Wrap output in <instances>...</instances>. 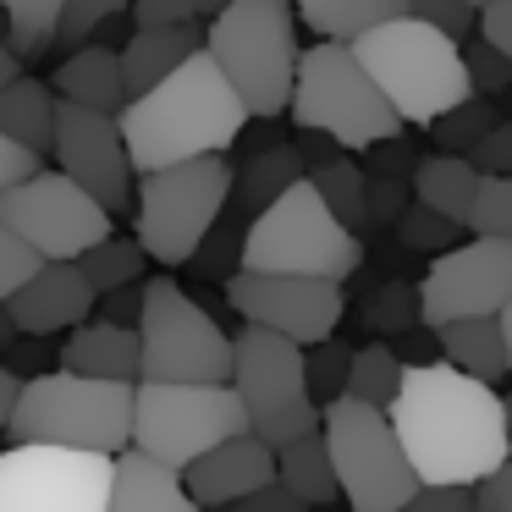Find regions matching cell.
I'll return each mask as SVG.
<instances>
[{"label": "cell", "instance_id": "obj_28", "mask_svg": "<svg viewBox=\"0 0 512 512\" xmlns=\"http://www.w3.org/2000/svg\"><path fill=\"white\" fill-rule=\"evenodd\" d=\"M276 485L287 490L292 501H303L309 512H314V507H331V501H342V490H336V474H331V452H325L320 430L276 452Z\"/></svg>", "mask_w": 512, "mask_h": 512}, {"label": "cell", "instance_id": "obj_52", "mask_svg": "<svg viewBox=\"0 0 512 512\" xmlns=\"http://www.w3.org/2000/svg\"><path fill=\"white\" fill-rule=\"evenodd\" d=\"M386 347L397 353V364H402V369H413V364H435V331H424V325L402 331L397 342H386Z\"/></svg>", "mask_w": 512, "mask_h": 512}, {"label": "cell", "instance_id": "obj_3", "mask_svg": "<svg viewBox=\"0 0 512 512\" xmlns=\"http://www.w3.org/2000/svg\"><path fill=\"white\" fill-rule=\"evenodd\" d=\"M12 446H56V452L122 457L133 446V386L116 380H83L67 369H50L23 380L6 419Z\"/></svg>", "mask_w": 512, "mask_h": 512}, {"label": "cell", "instance_id": "obj_12", "mask_svg": "<svg viewBox=\"0 0 512 512\" xmlns=\"http://www.w3.org/2000/svg\"><path fill=\"white\" fill-rule=\"evenodd\" d=\"M248 435L232 386H133V446L127 452L182 474L204 452Z\"/></svg>", "mask_w": 512, "mask_h": 512}, {"label": "cell", "instance_id": "obj_18", "mask_svg": "<svg viewBox=\"0 0 512 512\" xmlns=\"http://www.w3.org/2000/svg\"><path fill=\"white\" fill-rule=\"evenodd\" d=\"M94 287L83 281L78 265H39L23 287L6 298V320L17 336L28 342H50V336H67L78 325L94 320Z\"/></svg>", "mask_w": 512, "mask_h": 512}, {"label": "cell", "instance_id": "obj_43", "mask_svg": "<svg viewBox=\"0 0 512 512\" xmlns=\"http://www.w3.org/2000/svg\"><path fill=\"white\" fill-rule=\"evenodd\" d=\"M463 72H468L474 100H496V94L512 89V61H501L496 50H485L479 39H468V45H463Z\"/></svg>", "mask_w": 512, "mask_h": 512}, {"label": "cell", "instance_id": "obj_44", "mask_svg": "<svg viewBox=\"0 0 512 512\" xmlns=\"http://www.w3.org/2000/svg\"><path fill=\"white\" fill-rule=\"evenodd\" d=\"M413 166H419V149L408 144V138H386V144H369L364 149V177L369 182H408Z\"/></svg>", "mask_w": 512, "mask_h": 512}, {"label": "cell", "instance_id": "obj_37", "mask_svg": "<svg viewBox=\"0 0 512 512\" xmlns=\"http://www.w3.org/2000/svg\"><path fill=\"white\" fill-rule=\"evenodd\" d=\"M463 232L490 237V243H512V177H479L474 210H468Z\"/></svg>", "mask_w": 512, "mask_h": 512}, {"label": "cell", "instance_id": "obj_50", "mask_svg": "<svg viewBox=\"0 0 512 512\" xmlns=\"http://www.w3.org/2000/svg\"><path fill=\"white\" fill-rule=\"evenodd\" d=\"M402 512H474V490H446V485H419Z\"/></svg>", "mask_w": 512, "mask_h": 512}, {"label": "cell", "instance_id": "obj_32", "mask_svg": "<svg viewBox=\"0 0 512 512\" xmlns=\"http://www.w3.org/2000/svg\"><path fill=\"white\" fill-rule=\"evenodd\" d=\"M303 182L320 193V204L336 215V226L358 237V226H364V171H358V160L336 155V160H325V166H309Z\"/></svg>", "mask_w": 512, "mask_h": 512}, {"label": "cell", "instance_id": "obj_24", "mask_svg": "<svg viewBox=\"0 0 512 512\" xmlns=\"http://www.w3.org/2000/svg\"><path fill=\"white\" fill-rule=\"evenodd\" d=\"M298 182H303L298 149L292 144H265L232 171V199H226V210H232L237 221H254V215H265L270 204H276L287 188H298Z\"/></svg>", "mask_w": 512, "mask_h": 512}, {"label": "cell", "instance_id": "obj_29", "mask_svg": "<svg viewBox=\"0 0 512 512\" xmlns=\"http://www.w3.org/2000/svg\"><path fill=\"white\" fill-rule=\"evenodd\" d=\"M397 17H408V0H331V6L298 17V23H309L314 39L353 45V39H364L369 28H386V23H397Z\"/></svg>", "mask_w": 512, "mask_h": 512}, {"label": "cell", "instance_id": "obj_47", "mask_svg": "<svg viewBox=\"0 0 512 512\" xmlns=\"http://www.w3.org/2000/svg\"><path fill=\"white\" fill-rule=\"evenodd\" d=\"M474 39L485 50H496L501 61H512V0H490L485 12L474 17Z\"/></svg>", "mask_w": 512, "mask_h": 512}, {"label": "cell", "instance_id": "obj_26", "mask_svg": "<svg viewBox=\"0 0 512 512\" xmlns=\"http://www.w3.org/2000/svg\"><path fill=\"white\" fill-rule=\"evenodd\" d=\"M413 204L452 226H468V210H474V193H479V171L468 166L463 155H419L413 166Z\"/></svg>", "mask_w": 512, "mask_h": 512}, {"label": "cell", "instance_id": "obj_62", "mask_svg": "<svg viewBox=\"0 0 512 512\" xmlns=\"http://www.w3.org/2000/svg\"><path fill=\"white\" fill-rule=\"evenodd\" d=\"M507 116H512V89H507Z\"/></svg>", "mask_w": 512, "mask_h": 512}, {"label": "cell", "instance_id": "obj_60", "mask_svg": "<svg viewBox=\"0 0 512 512\" xmlns=\"http://www.w3.org/2000/svg\"><path fill=\"white\" fill-rule=\"evenodd\" d=\"M501 419H507V452H512V397H501Z\"/></svg>", "mask_w": 512, "mask_h": 512}, {"label": "cell", "instance_id": "obj_22", "mask_svg": "<svg viewBox=\"0 0 512 512\" xmlns=\"http://www.w3.org/2000/svg\"><path fill=\"white\" fill-rule=\"evenodd\" d=\"M56 94L61 105H83V111H100V116H116L127 105V89H122V61H116L111 45H83L72 56H61L56 67Z\"/></svg>", "mask_w": 512, "mask_h": 512}, {"label": "cell", "instance_id": "obj_7", "mask_svg": "<svg viewBox=\"0 0 512 512\" xmlns=\"http://www.w3.org/2000/svg\"><path fill=\"white\" fill-rule=\"evenodd\" d=\"M287 116L298 122V133H320L336 149H358L402 138V122L391 116V105L380 100V89L364 78V67L353 61L347 45L314 39L309 50H298V78H292Z\"/></svg>", "mask_w": 512, "mask_h": 512}, {"label": "cell", "instance_id": "obj_4", "mask_svg": "<svg viewBox=\"0 0 512 512\" xmlns=\"http://www.w3.org/2000/svg\"><path fill=\"white\" fill-rule=\"evenodd\" d=\"M353 61L364 67V78L380 89V100L391 105L402 127H435L446 111H457L463 100H474L463 72V45L441 39L435 28L397 17L386 28H369L364 39H353Z\"/></svg>", "mask_w": 512, "mask_h": 512}, {"label": "cell", "instance_id": "obj_11", "mask_svg": "<svg viewBox=\"0 0 512 512\" xmlns=\"http://www.w3.org/2000/svg\"><path fill=\"white\" fill-rule=\"evenodd\" d=\"M320 441L331 452V474L347 512H402L413 501L419 479H413L386 413L336 397L320 408Z\"/></svg>", "mask_w": 512, "mask_h": 512}, {"label": "cell", "instance_id": "obj_46", "mask_svg": "<svg viewBox=\"0 0 512 512\" xmlns=\"http://www.w3.org/2000/svg\"><path fill=\"white\" fill-rule=\"evenodd\" d=\"M463 160L479 171V177H512V116H501V122L490 127Z\"/></svg>", "mask_w": 512, "mask_h": 512}, {"label": "cell", "instance_id": "obj_48", "mask_svg": "<svg viewBox=\"0 0 512 512\" xmlns=\"http://www.w3.org/2000/svg\"><path fill=\"white\" fill-rule=\"evenodd\" d=\"M34 270H39V259L28 254V248L17 243L12 232H6V226H0V303L12 298V292L23 287V281L34 276Z\"/></svg>", "mask_w": 512, "mask_h": 512}, {"label": "cell", "instance_id": "obj_8", "mask_svg": "<svg viewBox=\"0 0 512 512\" xmlns=\"http://www.w3.org/2000/svg\"><path fill=\"white\" fill-rule=\"evenodd\" d=\"M133 331L138 386H226L232 380V336L171 276L144 281V314Z\"/></svg>", "mask_w": 512, "mask_h": 512}, {"label": "cell", "instance_id": "obj_25", "mask_svg": "<svg viewBox=\"0 0 512 512\" xmlns=\"http://www.w3.org/2000/svg\"><path fill=\"white\" fill-rule=\"evenodd\" d=\"M435 353L441 364H452L457 375L479 380V386L496 391L501 380H512L507 369V342H501V325L496 320H452L435 331Z\"/></svg>", "mask_w": 512, "mask_h": 512}, {"label": "cell", "instance_id": "obj_39", "mask_svg": "<svg viewBox=\"0 0 512 512\" xmlns=\"http://www.w3.org/2000/svg\"><path fill=\"white\" fill-rule=\"evenodd\" d=\"M391 232H397V243L408 248V254L441 259V254H452V248H457L463 226H452V221H441V215H430V210H419V204H408V210H402V221L391 226Z\"/></svg>", "mask_w": 512, "mask_h": 512}, {"label": "cell", "instance_id": "obj_36", "mask_svg": "<svg viewBox=\"0 0 512 512\" xmlns=\"http://www.w3.org/2000/svg\"><path fill=\"white\" fill-rule=\"evenodd\" d=\"M358 320H364L369 331H380V336L413 331V325H419V287H413V281H386L375 298L358 303Z\"/></svg>", "mask_w": 512, "mask_h": 512}, {"label": "cell", "instance_id": "obj_53", "mask_svg": "<svg viewBox=\"0 0 512 512\" xmlns=\"http://www.w3.org/2000/svg\"><path fill=\"white\" fill-rule=\"evenodd\" d=\"M226 512H309V507H303V501H292L287 490H281L276 479H270L265 490H254V496H243L237 507H226Z\"/></svg>", "mask_w": 512, "mask_h": 512}, {"label": "cell", "instance_id": "obj_31", "mask_svg": "<svg viewBox=\"0 0 512 512\" xmlns=\"http://www.w3.org/2000/svg\"><path fill=\"white\" fill-rule=\"evenodd\" d=\"M397 386H402V364L386 342H369L347 358V386H342L347 402H364V408L386 413L397 402Z\"/></svg>", "mask_w": 512, "mask_h": 512}, {"label": "cell", "instance_id": "obj_42", "mask_svg": "<svg viewBox=\"0 0 512 512\" xmlns=\"http://www.w3.org/2000/svg\"><path fill=\"white\" fill-rule=\"evenodd\" d=\"M408 17L424 28H435L441 39H452V45H468L474 39V6H463V0H408Z\"/></svg>", "mask_w": 512, "mask_h": 512}, {"label": "cell", "instance_id": "obj_34", "mask_svg": "<svg viewBox=\"0 0 512 512\" xmlns=\"http://www.w3.org/2000/svg\"><path fill=\"white\" fill-rule=\"evenodd\" d=\"M127 6H133V0H67V6H61V23H56L50 50L72 56V50L94 45V34H100L105 23H116V17H127Z\"/></svg>", "mask_w": 512, "mask_h": 512}, {"label": "cell", "instance_id": "obj_13", "mask_svg": "<svg viewBox=\"0 0 512 512\" xmlns=\"http://www.w3.org/2000/svg\"><path fill=\"white\" fill-rule=\"evenodd\" d=\"M0 226L39 265H78L94 243L111 237V215L83 188H72L61 171H45V166L0 193Z\"/></svg>", "mask_w": 512, "mask_h": 512}, {"label": "cell", "instance_id": "obj_40", "mask_svg": "<svg viewBox=\"0 0 512 512\" xmlns=\"http://www.w3.org/2000/svg\"><path fill=\"white\" fill-rule=\"evenodd\" d=\"M232 0H133L138 28H199V17H221Z\"/></svg>", "mask_w": 512, "mask_h": 512}, {"label": "cell", "instance_id": "obj_20", "mask_svg": "<svg viewBox=\"0 0 512 512\" xmlns=\"http://www.w3.org/2000/svg\"><path fill=\"white\" fill-rule=\"evenodd\" d=\"M199 50H204V28H133V34L122 39V50H116L127 100H138V94H149L155 83H166L171 72L188 56H199Z\"/></svg>", "mask_w": 512, "mask_h": 512}, {"label": "cell", "instance_id": "obj_56", "mask_svg": "<svg viewBox=\"0 0 512 512\" xmlns=\"http://www.w3.org/2000/svg\"><path fill=\"white\" fill-rule=\"evenodd\" d=\"M17 78H23V61H17V56H12V50L0 45V89H12V83H17Z\"/></svg>", "mask_w": 512, "mask_h": 512}, {"label": "cell", "instance_id": "obj_55", "mask_svg": "<svg viewBox=\"0 0 512 512\" xmlns=\"http://www.w3.org/2000/svg\"><path fill=\"white\" fill-rule=\"evenodd\" d=\"M12 402H17V380L0 369V435H6V419H12Z\"/></svg>", "mask_w": 512, "mask_h": 512}, {"label": "cell", "instance_id": "obj_35", "mask_svg": "<svg viewBox=\"0 0 512 512\" xmlns=\"http://www.w3.org/2000/svg\"><path fill=\"white\" fill-rule=\"evenodd\" d=\"M496 122H501L496 100H463L457 111H446L441 122H435V155H468Z\"/></svg>", "mask_w": 512, "mask_h": 512}, {"label": "cell", "instance_id": "obj_54", "mask_svg": "<svg viewBox=\"0 0 512 512\" xmlns=\"http://www.w3.org/2000/svg\"><path fill=\"white\" fill-rule=\"evenodd\" d=\"M39 171V155H28V149H17L12 138H0V193L12 188V182L34 177Z\"/></svg>", "mask_w": 512, "mask_h": 512}, {"label": "cell", "instance_id": "obj_51", "mask_svg": "<svg viewBox=\"0 0 512 512\" xmlns=\"http://www.w3.org/2000/svg\"><path fill=\"white\" fill-rule=\"evenodd\" d=\"M474 512H512V457L474 485Z\"/></svg>", "mask_w": 512, "mask_h": 512}, {"label": "cell", "instance_id": "obj_23", "mask_svg": "<svg viewBox=\"0 0 512 512\" xmlns=\"http://www.w3.org/2000/svg\"><path fill=\"white\" fill-rule=\"evenodd\" d=\"M105 512H199L182 490V474L149 463L138 452L111 457V501Z\"/></svg>", "mask_w": 512, "mask_h": 512}, {"label": "cell", "instance_id": "obj_2", "mask_svg": "<svg viewBox=\"0 0 512 512\" xmlns=\"http://www.w3.org/2000/svg\"><path fill=\"white\" fill-rule=\"evenodd\" d=\"M243 127V100L204 50L182 61L166 83H155L149 94H138L116 111V133H122L133 177L188 166V160H221L243 138Z\"/></svg>", "mask_w": 512, "mask_h": 512}, {"label": "cell", "instance_id": "obj_30", "mask_svg": "<svg viewBox=\"0 0 512 512\" xmlns=\"http://www.w3.org/2000/svg\"><path fill=\"white\" fill-rule=\"evenodd\" d=\"M67 0H0V45L17 61H34L50 50Z\"/></svg>", "mask_w": 512, "mask_h": 512}, {"label": "cell", "instance_id": "obj_45", "mask_svg": "<svg viewBox=\"0 0 512 512\" xmlns=\"http://www.w3.org/2000/svg\"><path fill=\"white\" fill-rule=\"evenodd\" d=\"M408 204H413L408 182H369V177H364V226H358V232H380V226H397Z\"/></svg>", "mask_w": 512, "mask_h": 512}, {"label": "cell", "instance_id": "obj_19", "mask_svg": "<svg viewBox=\"0 0 512 512\" xmlns=\"http://www.w3.org/2000/svg\"><path fill=\"white\" fill-rule=\"evenodd\" d=\"M270 479H276V452H270V446H259L254 435H237V441L215 446V452L199 457V463L182 468V490H188V501L199 512L237 507L243 496L265 490Z\"/></svg>", "mask_w": 512, "mask_h": 512}, {"label": "cell", "instance_id": "obj_15", "mask_svg": "<svg viewBox=\"0 0 512 512\" xmlns=\"http://www.w3.org/2000/svg\"><path fill=\"white\" fill-rule=\"evenodd\" d=\"M512 292V243H457L419 281V325L441 331L452 320H496Z\"/></svg>", "mask_w": 512, "mask_h": 512}, {"label": "cell", "instance_id": "obj_61", "mask_svg": "<svg viewBox=\"0 0 512 512\" xmlns=\"http://www.w3.org/2000/svg\"><path fill=\"white\" fill-rule=\"evenodd\" d=\"M463 6H474V12H485V6H490V0H463Z\"/></svg>", "mask_w": 512, "mask_h": 512}, {"label": "cell", "instance_id": "obj_59", "mask_svg": "<svg viewBox=\"0 0 512 512\" xmlns=\"http://www.w3.org/2000/svg\"><path fill=\"white\" fill-rule=\"evenodd\" d=\"M17 342V331H12V320H6V303H0V347H12Z\"/></svg>", "mask_w": 512, "mask_h": 512}, {"label": "cell", "instance_id": "obj_57", "mask_svg": "<svg viewBox=\"0 0 512 512\" xmlns=\"http://www.w3.org/2000/svg\"><path fill=\"white\" fill-rule=\"evenodd\" d=\"M496 325H501V342H507V369H512V292H507V303H501Z\"/></svg>", "mask_w": 512, "mask_h": 512}, {"label": "cell", "instance_id": "obj_17", "mask_svg": "<svg viewBox=\"0 0 512 512\" xmlns=\"http://www.w3.org/2000/svg\"><path fill=\"white\" fill-rule=\"evenodd\" d=\"M56 171L83 188L105 215H122L133 210V166H127V149L122 133H116V116L100 111H83V105H56Z\"/></svg>", "mask_w": 512, "mask_h": 512}, {"label": "cell", "instance_id": "obj_6", "mask_svg": "<svg viewBox=\"0 0 512 512\" xmlns=\"http://www.w3.org/2000/svg\"><path fill=\"white\" fill-rule=\"evenodd\" d=\"M358 265H364L358 237L336 226V215L320 204L309 182L287 188L265 215L248 221L243 259H237V270H248V276H303L331 281V287H342Z\"/></svg>", "mask_w": 512, "mask_h": 512}, {"label": "cell", "instance_id": "obj_49", "mask_svg": "<svg viewBox=\"0 0 512 512\" xmlns=\"http://www.w3.org/2000/svg\"><path fill=\"white\" fill-rule=\"evenodd\" d=\"M94 309H100V325H122V331H133L138 314H144V281H138V287H122V292H105Z\"/></svg>", "mask_w": 512, "mask_h": 512}, {"label": "cell", "instance_id": "obj_33", "mask_svg": "<svg viewBox=\"0 0 512 512\" xmlns=\"http://www.w3.org/2000/svg\"><path fill=\"white\" fill-rule=\"evenodd\" d=\"M144 248L133 243V237H105V243H94L89 254L78 259V270H83V281L94 287V298H105V292H122V287H138V281H149L144 276Z\"/></svg>", "mask_w": 512, "mask_h": 512}, {"label": "cell", "instance_id": "obj_38", "mask_svg": "<svg viewBox=\"0 0 512 512\" xmlns=\"http://www.w3.org/2000/svg\"><path fill=\"white\" fill-rule=\"evenodd\" d=\"M347 358H353V347H342L336 336L303 353V386H309V402H314V408H325V402L342 397V386H347Z\"/></svg>", "mask_w": 512, "mask_h": 512}, {"label": "cell", "instance_id": "obj_27", "mask_svg": "<svg viewBox=\"0 0 512 512\" xmlns=\"http://www.w3.org/2000/svg\"><path fill=\"white\" fill-rule=\"evenodd\" d=\"M56 94L39 78H17L12 89H0V138H12L17 149L45 160L56 144Z\"/></svg>", "mask_w": 512, "mask_h": 512}, {"label": "cell", "instance_id": "obj_5", "mask_svg": "<svg viewBox=\"0 0 512 512\" xmlns=\"http://www.w3.org/2000/svg\"><path fill=\"white\" fill-rule=\"evenodd\" d=\"M204 56L221 67L248 122L287 116L292 78H298V17L287 0H232L204 23Z\"/></svg>", "mask_w": 512, "mask_h": 512}, {"label": "cell", "instance_id": "obj_41", "mask_svg": "<svg viewBox=\"0 0 512 512\" xmlns=\"http://www.w3.org/2000/svg\"><path fill=\"white\" fill-rule=\"evenodd\" d=\"M243 232H248V221H237L232 210H221V221H215V232L204 237V248L193 259H199L204 270H210V276H221V281H232L237 276V259H243Z\"/></svg>", "mask_w": 512, "mask_h": 512}, {"label": "cell", "instance_id": "obj_21", "mask_svg": "<svg viewBox=\"0 0 512 512\" xmlns=\"http://www.w3.org/2000/svg\"><path fill=\"white\" fill-rule=\"evenodd\" d=\"M61 369L83 380H116V386H138V331L122 325H78L61 342Z\"/></svg>", "mask_w": 512, "mask_h": 512}, {"label": "cell", "instance_id": "obj_9", "mask_svg": "<svg viewBox=\"0 0 512 512\" xmlns=\"http://www.w3.org/2000/svg\"><path fill=\"white\" fill-rule=\"evenodd\" d=\"M226 199H232L226 160H188V166L133 177V243L155 265H188L215 232Z\"/></svg>", "mask_w": 512, "mask_h": 512}, {"label": "cell", "instance_id": "obj_1", "mask_svg": "<svg viewBox=\"0 0 512 512\" xmlns=\"http://www.w3.org/2000/svg\"><path fill=\"white\" fill-rule=\"evenodd\" d=\"M386 424L419 485L474 490L479 479L496 474L512 457L501 391L457 375L441 358L402 369V386H397V402L386 408Z\"/></svg>", "mask_w": 512, "mask_h": 512}, {"label": "cell", "instance_id": "obj_58", "mask_svg": "<svg viewBox=\"0 0 512 512\" xmlns=\"http://www.w3.org/2000/svg\"><path fill=\"white\" fill-rule=\"evenodd\" d=\"M292 6V17H309V12H320V6H331V0H287Z\"/></svg>", "mask_w": 512, "mask_h": 512}, {"label": "cell", "instance_id": "obj_10", "mask_svg": "<svg viewBox=\"0 0 512 512\" xmlns=\"http://www.w3.org/2000/svg\"><path fill=\"white\" fill-rule=\"evenodd\" d=\"M226 386L248 419V435L270 452L320 430V408L303 386V347L281 342L259 325H243L232 336V380Z\"/></svg>", "mask_w": 512, "mask_h": 512}, {"label": "cell", "instance_id": "obj_16", "mask_svg": "<svg viewBox=\"0 0 512 512\" xmlns=\"http://www.w3.org/2000/svg\"><path fill=\"white\" fill-rule=\"evenodd\" d=\"M226 298H232V309L248 325L303 347V353L331 342L342 314H347L342 287H331V281H303V276H248V270H237L226 281Z\"/></svg>", "mask_w": 512, "mask_h": 512}, {"label": "cell", "instance_id": "obj_14", "mask_svg": "<svg viewBox=\"0 0 512 512\" xmlns=\"http://www.w3.org/2000/svg\"><path fill=\"white\" fill-rule=\"evenodd\" d=\"M111 457L6 446L0 452V512H105Z\"/></svg>", "mask_w": 512, "mask_h": 512}]
</instances>
